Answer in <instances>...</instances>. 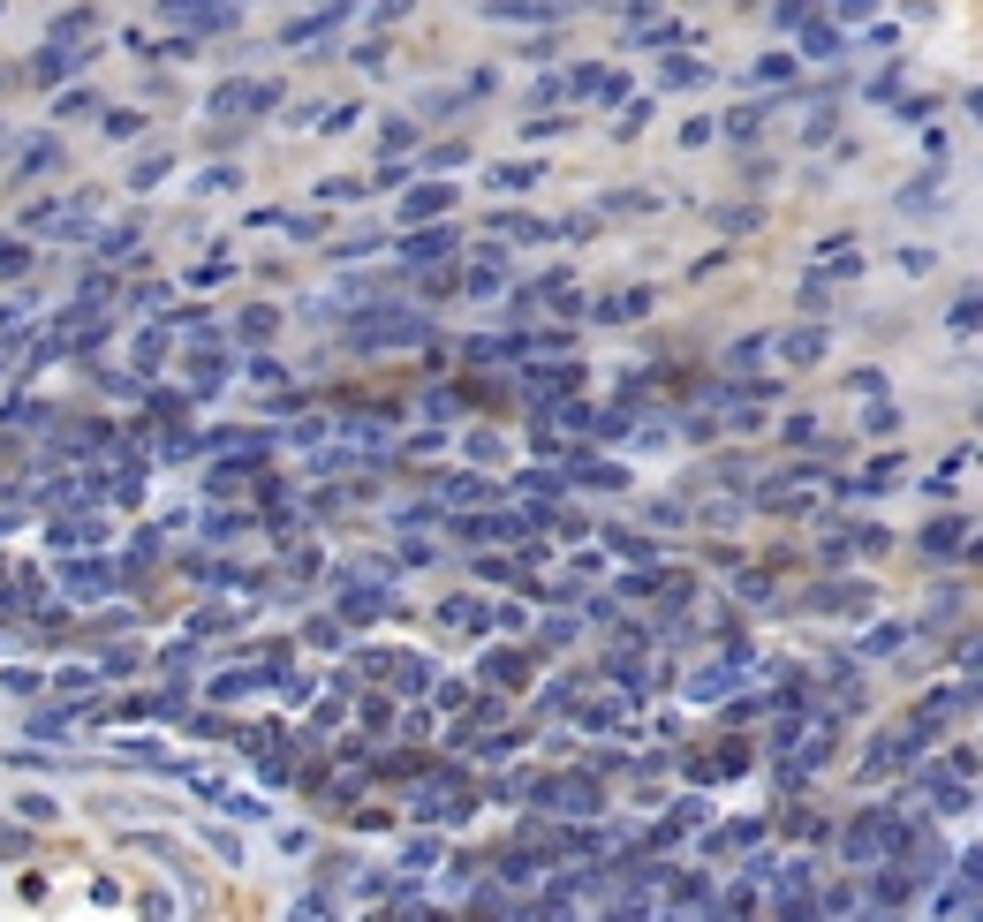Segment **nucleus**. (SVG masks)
Masks as SVG:
<instances>
[{
    "label": "nucleus",
    "mask_w": 983,
    "mask_h": 922,
    "mask_svg": "<svg viewBox=\"0 0 983 922\" xmlns=\"http://www.w3.org/2000/svg\"><path fill=\"white\" fill-rule=\"evenodd\" d=\"M742 666H749V643H726V658H711V666L689 673V696H696V703H719L726 688H734V673H742Z\"/></svg>",
    "instance_id": "7ed1b4c3"
},
{
    "label": "nucleus",
    "mask_w": 983,
    "mask_h": 922,
    "mask_svg": "<svg viewBox=\"0 0 983 922\" xmlns=\"http://www.w3.org/2000/svg\"><path fill=\"white\" fill-rule=\"evenodd\" d=\"M432 167H439V174H447V167H469V144H439Z\"/></svg>",
    "instance_id": "864d4df0"
},
{
    "label": "nucleus",
    "mask_w": 983,
    "mask_h": 922,
    "mask_svg": "<svg viewBox=\"0 0 983 922\" xmlns=\"http://www.w3.org/2000/svg\"><path fill=\"white\" fill-rule=\"evenodd\" d=\"M84 537H106L99 514H69V522H53V545H84Z\"/></svg>",
    "instance_id": "393cba45"
},
{
    "label": "nucleus",
    "mask_w": 983,
    "mask_h": 922,
    "mask_svg": "<svg viewBox=\"0 0 983 922\" xmlns=\"http://www.w3.org/2000/svg\"><path fill=\"white\" fill-rule=\"evenodd\" d=\"M507 288V250H477L469 265V295H500Z\"/></svg>",
    "instance_id": "2eb2a0df"
},
{
    "label": "nucleus",
    "mask_w": 983,
    "mask_h": 922,
    "mask_svg": "<svg viewBox=\"0 0 983 922\" xmlns=\"http://www.w3.org/2000/svg\"><path fill=\"white\" fill-rule=\"evenodd\" d=\"M938 915H976V877H961V870H953V885L938 892Z\"/></svg>",
    "instance_id": "5701e85b"
},
{
    "label": "nucleus",
    "mask_w": 983,
    "mask_h": 922,
    "mask_svg": "<svg viewBox=\"0 0 983 922\" xmlns=\"http://www.w3.org/2000/svg\"><path fill=\"white\" fill-rule=\"evenodd\" d=\"M379 16H409V0H379Z\"/></svg>",
    "instance_id": "4d7b16f0"
},
{
    "label": "nucleus",
    "mask_w": 983,
    "mask_h": 922,
    "mask_svg": "<svg viewBox=\"0 0 983 922\" xmlns=\"http://www.w3.org/2000/svg\"><path fill=\"white\" fill-rule=\"evenodd\" d=\"M802 46H810V53H840V31H832V23H810V31H802Z\"/></svg>",
    "instance_id": "58836bf2"
},
{
    "label": "nucleus",
    "mask_w": 983,
    "mask_h": 922,
    "mask_svg": "<svg viewBox=\"0 0 983 922\" xmlns=\"http://www.w3.org/2000/svg\"><path fill=\"white\" fill-rule=\"evenodd\" d=\"M938 197H946V174H923V182H908L900 189V212H908V220H938Z\"/></svg>",
    "instance_id": "9b49d317"
},
{
    "label": "nucleus",
    "mask_w": 983,
    "mask_h": 922,
    "mask_svg": "<svg viewBox=\"0 0 983 922\" xmlns=\"http://www.w3.org/2000/svg\"><path fill=\"white\" fill-rule=\"evenodd\" d=\"M575 484H590V492H621L628 469H613V461H575Z\"/></svg>",
    "instance_id": "aec40b11"
},
{
    "label": "nucleus",
    "mask_w": 983,
    "mask_h": 922,
    "mask_svg": "<svg viewBox=\"0 0 983 922\" xmlns=\"http://www.w3.org/2000/svg\"><path fill=\"white\" fill-rule=\"evenodd\" d=\"M931 809H946V817H968V809H976V794H968V771H953V779L938 771V779H931Z\"/></svg>",
    "instance_id": "ddd939ff"
},
{
    "label": "nucleus",
    "mask_w": 983,
    "mask_h": 922,
    "mask_svg": "<svg viewBox=\"0 0 983 922\" xmlns=\"http://www.w3.org/2000/svg\"><path fill=\"white\" fill-rule=\"evenodd\" d=\"M159 174H167V152H159V159H137V167H129V182H137V189H152Z\"/></svg>",
    "instance_id": "37998d69"
},
{
    "label": "nucleus",
    "mask_w": 983,
    "mask_h": 922,
    "mask_svg": "<svg viewBox=\"0 0 983 922\" xmlns=\"http://www.w3.org/2000/svg\"><path fill=\"white\" fill-rule=\"evenodd\" d=\"M31 734H46V741H61V734H69V718H61V711H31Z\"/></svg>",
    "instance_id": "79ce46f5"
},
{
    "label": "nucleus",
    "mask_w": 983,
    "mask_h": 922,
    "mask_svg": "<svg viewBox=\"0 0 983 922\" xmlns=\"http://www.w3.org/2000/svg\"><path fill=\"white\" fill-rule=\"evenodd\" d=\"M424 333H432V318H424V310H394V303H371V310H356V318L341 325V341L363 348V356H371V348H416Z\"/></svg>",
    "instance_id": "f257e3e1"
},
{
    "label": "nucleus",
    "mask_w": 983,
    "mask_h": 922,
    "mask_svg": "<svg viewBox=\"0 0 983 922\" xmlns=\"http://www.w3.org/2000/svg\"><path fill=\"white\" fill-rule=\"evenodd\" d=\"M953 333H961V341L976 333V295H961V303H953Z\"/></svg>",
    "instance_id": "3c124183"
},
{
    "label": "nucleus",
    "mask_w": 983,
    "mask_h": 922,
    "mask_svg": "<svg viewBox=\"0 0 983 922\" xmlns=\"http://www.w3.org/2000/svg\"><path fill=\"white\" fill-rule=\"evenodd\" d=\"M643 310H651V288H628L613 303H598V318H643Z\"/></svg>",
    "instance_id": "bb28decb"
},
{
    "label": "nucleus",
    "mask_w": 983,
    "mask_h": 922,
    "mask_svg": "<svg viewBox=\"0 0 983 922\" xmlns=\"http://www.w3.org/2000/svg\"><path fill=\"white\" fill-rule=\"evenodd\" d=\"M817 605H832V613H855V605H870V590H863V582H832Z\"/></svg>",
    "instance_id": "c85d7f7f"
},
{
    "label": "nucleus",
    "mask_w": 983,
    "mask_h": 922,
    "mask_svg": "<svg viewBox=\"0 0 983 922\" xmlns=\"http://www.w3.org/2000/svg\"><path fill=\"white\" fill-rule=\"evenodd\" d=\"M915 764V734H893V741H878V749H870V779H885V771H908Z\"/></svg>",
    "instance_id": "4468645a"
},
{
    "label": "nucleus",
    "mask_w": 983,
    "mask_h": 922,
    "mask_svg": "<svg viewBox=\"0 0 983 922\" xmlns=\"http://www.w3.org/2000/svg\"><path fill=\"white\" fill-rule=\"evenodd\" d=\"M409 144H416V129L394 114V121H386V152H409Z\"/></svg>",
    "instance_id": "8fccbe9b"
},
{
    "label": "nucleus",
    "mask_w": 983,
    "mask_h": 922,
    "mask_svg": "<svg viewBox=\"0 0 983 922\" xmlns=\"http://www.w3.org/2000/svg\"><path fill=\"white\" fill-rule=\"evenodd\" d=\"M16 809H23V817H31V824H53V817H61V802H53V794H23Z\"/></svg>",
    "instance_id": "72a5a7b5"
},
{
    "label": "nucleus",
    "mask_w": 983,
    "mask_h": 922,
    "mask_svg": "<svg viewBox=\"0 0 983 922\" xmlns=\"http://www.w3.org/2000/svg\"><path fill=\"white\" fill-rule=\"evenodd\" d=\"M23 265H31V250H23V242H0V280H16Z\"/></svg>",
    "instance_id": "ea45409f"
},
{
    "label": "nucleus",
    "mask_w": 983,
    "mask_h": 922,
    "mask_svg": "<svg viewBox=\"0 0 983 922\" xmlns=\"http://www.w3.org/2000/svg\"><path fill=\"white\" fill-rule=\"evenodd\" d=\"M908 892H915L908 870H900V877H878V907H908Z\"/></svg>",
    "instance_id": "2f4dec72"
},
{
    "label": "nucleus",
    "mask_w": 983,
    "mask_h": 922,
    "mask_svg": "<svg viewBox=\"0 0 983 922\" xmlns=\"http://www.w3.org/2000/svg\"><path fill=\"white\" fill-rule=\"evenodd\" d=\"M484 681H522V658H484Z\"/></svg>",
    "instance_id": "09e8293b"
},
{
    "label": "nucleus",
    "mask_w": 983,
    "mask_h": 922,
    "mask_svg": "<svg viewBox=\"0 0 983 922\" xmlns=\"http://www.w3.org/2000/svg\"><path fill=\"white\" fill-rule=\"evenodd\" d=\"M900 643H908V628H893V620H885V628H878V635H870V643H863V650H870V658H878V650H900Z\"/></svg>",
    "instance_id": "c03bdc74"
},
{
    "label": "nucleus",
    "mask_w": 983,
    "mask_h": 922,
    "mask_svg": "<svg viewBox=\"0 0 983 922\" xmlns=\"http://www.w3.org/2000/svg\"><path fill=\"white\" fill-rule=\"evenodd\" d=\"M832 16H840V23H863V16H878V0H832Z\"/></svg>",
    "instance_id": "a18cd8bd"
},
{
    "label": "nucleus",
    "mask_w": 983,
    "mask_h": 922,
    "mask_svg": "<svg viewBox=\"0 0 983 922\" xmlns=\"http://www.w3.org/2000/svg\"><path fill=\"white\" fill-rule=\"evenodd\" d=\"M696 824H711V802H673V817L658 824V839H681V832H696Z\"/></svg>",
    "instance_id": "6ab92c4d"
},
{
    "label": "nucleus",
    "mask_w": 983,
    "mask_h": 922,
    "mask_svg": "<svg viewBox=\"0 0 983 922\" xmlns=\"http://www.w3.org/2000/svg\"><path fill=\"white\" fill-rule=\"evenodd\" d=\"M416 817H424V824H454V817H469V786H454V779H424V786H416Z\"/></svg>",
    "instance_id": "20e7f679"
},
{
    "label": "nucleus",
    "mask_w": 983,
    "mask_h": 922,
    "mask_svg": "<svg viewBox=\"0 0 983 922\" xmlns=\"http://www.w3.org/2000/svg\"><path fill=\"white\" fill-rule=\"evenodd\" d=\"M84 31H91V16H84V8H76V16H61V23H53V46H76V38H84Z\"/></svg>",
    "instance_id": "f704fd0d"
},
{
    "label": "nucleus",
    "mask_w": 983,
    "mask_h": 922,
    "mask_svg": "<svg viewBox=\"0 0 983 922\" xmlns=\"http://www.w3.org/2000/svg\"><path fill=\"white\" fill-rule=\"evenodd\" d=\"M250 688H258V673H212V703H235Z\"/></svg>",
    "instance_id": "c756f323"
},
{
    "label": "nucleus",
    "mask_w": 983,
    "mask_h": 922,
    "mask_svg": "<svg viewBox=\"0 0 983 922\" xmlns=\"http://www.w3.org/2000/svg\"><path fill=\"white\" fill-rule=\"evenodd\" d=\"M235 16V0H159V23H182V31H227Z\"/></svg>",
    "instance_id": "f03ea898"
},
{
    "label": "nucleus",
    "mask_w": 983,
    "mask_h": 922,
    "mask_svg": "<svg viewBox=\"0 0 983 922\" xmlns=\"http://www.w3.org/2000/svg\"><path fill=\"white\" fill-rule=\"evenodd\" d=\"M666 84H673V91H696V84H711V76L696 69V61H666Z\"/></svg>",
    "instance_id": "473e14b6"
},
{
    "label": "nucleus",
    "mask_w": 983,
    "mask_h": 922,
    "mask_svg": "<svg viewBox=\"0 0 983 922\" xmlns=\"http://www.w3.org/2000/svg\"><path fill=\"white\" fill-rule=\"evenodd\" d=\"M454 250V227H416V235H401V265H432V257Z\"/></svg>",
    "instance_id": "f8f14e48"
},
{
    "label": "nucleus",
    "mask_w": 983,
    "mask_h": 922,
    "mask_svg": "<svg viewBox=\"0 0 983 922\" xmlns=\"http://www.w3.org/2000/svg\"><path fill=\"white\" fill-rule=\"evenodd\" d=\"M968 703H976V681H961V688H938V696H923V711H915V726H946V718H961Z\"/></svg>",
    "instance_id": "9d476101"
},
{
    "label": "nucleus",
    "mask_w": 983,
    "mask_h": 922,
    "mask_svg": "<svg viewBox=\"0 0 983 922\" xmlns=\"http://www.w3.org/2000/svg\"><path fill=\"white\" fill-rule=\"evenodd\" d=\"M129 242H137V227H114V235L99 242V257H129Z\"/></svg>",
    "instance_id": "5fc2aeb1"
},
{
    "label": "nucleus",
    "mask_w": 983,
    "mask_h": 922,
    "mask_svg": "<svg viewBox=\"0 0 983 922\" xmlns=\"http://www.w3.org/2000/svg\"><path fill=\"white\" fill-rule=\"evenodd\" d=\"M484 8H492L500 23H545L552 16V0H484Z\"/></svg>",
    "instance_id": "412c9836"
},
{
    "label": "nucleus",
    "mask_w": 983,
    "mask_h": 922,
    "mask_svg": "<svg viewBox=\"0 0 983 922\" xmlns=\"http://www.w3.org/2000/svg\"><path fill=\"white\" fill-rule=\"evenodd\" d=\"M432 854H439L432 839H409V847H401V862H409V870H432Z\"/></svg>",
    "instance_id": "49530a36"
},
{
    "label": "nucleus",
    "mask_w": 983,
    "mask_h": 922,
    "mask_svg": "<svg viewBox=\"0 0 983 922\" xmlns=\"http://www.w3.org/2000/svg\"><path fill=\"white\" fill-rule=\"evenodd\" d=\"M568 386H583V371H575V363H545V371H522V393H530L537 409H552V401H560Z\"/></svg>",
    "instance_id": "6e6552de"
},
{
    "label": "nucleus",
    "mask_w": 983,
    "mask_h": 922,
    "mask_svg": "<svg viewBox=\"0 0 983 922\" xmlns=\"http://www.w3.org/2000/svg\"><path fill=\"white\" fill-rule=\"evenodd\" d=\"M810 16V0H779V23H802Z\"/></svg>",
    "instance_id": "6e6d98bb"
},
{
    "label": "nucleus",
    "mask_w": 983,
    "mask_h": 922,
    "mask_svg": "<svg viewBox=\"0 0 983 922\" xmlns=\"http://www.w3.org/2000/svg\"><path fill=\"white\" fill-rule=\"evenodd\" d=\"M666 907H673V915H704V907H711V877H681Z\"/></svg>",
    "instance_id": "a211bd4d"
},
{
    "label": "nucleus",
    "mask_w": 983,
    "mask_h": 922,
    "mask_svg": "<svg viewBox=\"0 0 983 922\" xmlns=\"http://www.w3.org/2000/svg\"><path fill=\"white\" fill-rule=\"evenodd\" d=\"M121 756H129V764H159V771H182V756H167L159 741H121Z\"/></svg>",
    "instance_id": "a878e982"
},
{
    "label": "nucleus",
    "mask_w": 983,
    "mask_h": 922,
    "mask_svg": "<svg viewBox=\"0 0 983 922\" xmlns=\"http://www.w3.org/2000/svg\"><path fill=\"white\" fill-rule=\"evenodd\" d=\"M265 106H273V84H250V76H235V84L212 91V121L220 114H265Z\"/></svg>",
    "instance_id": "0eeeda50"
},
{
    "label": "nucleus",
    "mask_w": 983,
    "mask_h": 922,
    "mask_svg": "<svg viewBox=\"0 0 983 922\" xmlns=\"http://www.w3.org/2000/svg\"><path fill=\"white\" fill-rule=\"evenodd\" d=\"M968 545V522L961 514H953V522H931V530H923V552H961Z\"/></svg>",
    "instance_id": "b1692460"
},
{
    "label": "nucleus",
    "mask_w": 983,
    "mask_h": 922,
    "mask_svg": "<svg viewBox=\"0 0 983 922\" xmlns=\"http://www.w3.org/2000/svg\"><path fill=\"white\" fill-rule=\"evenodd\" d=\"M447 205H454V189H447V182H424V189H409V197H401V227H424V220H439Z\"/></svg>",
    "instance_id": "1a4fd4ad"
},
{
    "label": "nucleus",
    "mask_w": 983,
    "mask_h": 922,
    "mask_svg": "<svg viewBox=\"0 0 983 922\" xmlns=\"http://www.w3.org/2000/svg\"><path fill=\"white\" fill-rule=\"evenodd\" d=\"M757 129H764V114H757V106H734V114H726V137H734V144H749Z\"/></svg>",
    "instance_id": "7c9ffc66"
},
{
    "label": "nucleus",
    "mask_w": 983,
    "mask_h": 922,
    "mask_svg": "<svg viewBox=\"0 0 983 922\" xmlns=\"http://www.w3.org/2000/svg\"><path fill=\"white\" fill-rule=\"evenodd\" d=\"M825 273H832V280H855V273H863V257H855V250H832Z\"/></svg>",
    "instance_id": "de8ad7c7"
},
{
    "label": "nucleus",
    "mask_w": 983,
    "mask_h": 922,
    "mask_svg": "<svg viewBox=\"0 0 983 922\" xmlns=\"http://www.w3.org/2000/svg\"><path fill=\"white\" fill-rule=\"evenodd\" d=\"M69 69H76V61H69V53H61V46H46V53H38V61H31V76H38V84H61V76H69Z\"/></svg>",
    "instance_id": "cd10ccee"
},
{
    "label": "nucleus",
    "mask_w": 983,
    "mask_h": 922,
    "mask_svg": "<svg viewBox=\"0 0 983 922\" xmlns=\"http://www.w3.org/2000/svg\"><path fill=\"white\" fill-rule=\"evenodd\" d=\"M711 137H719V129H711V114H704V121H689V129H681V144H689V152H704V144H711Z\"/></svg>",
    "instance_id": "603ef678"
},
{
    "label": "nucleus",
    "mask_w": 983,
    "mask_h": 922,
    "mask_svg": "<svg viewBox=\"0 0 983 922\" xmlns=\"http://www.w3.org/2000/svg\"><path fill=\"white\" fill-rule=\"evenodd\" d=\"M749 839H764L757 817H749V824H726V832H719V854H726V847H749Z\"/></svg>",
    "instance_id": "e433bc0d"
},
{
    "label": "nucleus",
    "mask_w": 983,
    "mask_h": 922,
    "mask_svg": "<svg viewBox=\"0 0 983 922\" xmlns=\"http://www.w3.org/2000/svg\"><path fill=\"white\" fill-rule=\"evenodd\" d=\"M537 167H492V189H530Z\"/></svg>",
    "instance_id": "a19ab883"
},
{
    "label": "nucleus",
    "mask_w": 983,
    "mask_h": 922,
    "mask_svg": "<svg viewBox=\"0 0 983 922\" xmlns=\"http://www.w3.org/2000/svg\"><path fill=\"white\" fill-rule=\"evenodd\" d=\"M61 582H69V598H106V590L121 582V567L91 552V560H69V567H61Z\"/></svg>",
    "instance_id": "423d86ee"
},
{
    "label": "nucleus",
    "mask_w": 983,
    "mask_h": 922,
    "mask_svg": "<svg viewBox=\"0 0 983 922\" xmlns=\"http://www.w3.org/2000/svg\"><path fill=\"white\" fill-rule=\"evenodd\" d=\"M439 620H447V628H462V635H484V620H492V613H484V598H454Z\"/></svg>",
    "instance_id": "4be33fe9"
},
{
    "label": "nucleus",
    "mask_w": 983,
    "mask_h": 922,
    "mask_svg": "<svg viewBox=\"0 0 983 922\" xmlns=\"http://www.w3.org/2000/svg\"><path fill=\"white\" fill-rule=\"evenodd\" d=\"M779 356H787V363H817V356H825V325H794L787 341H779Z\"/></svg>",
    "instance_id": "dca6fc26"
},
{
    "label": "nucleus",
    "mask_w": 983,
    "mask_h": 922,
    "mask_svg": "<svg viewBox=\"0 0 983 922\" xmlns=\"http://www.w3.org/2000/svg\"><path fill=\"white\" fill-rule=\"evenodd\" d=\"M242 341H273V310H242Z\"/></svg>",
    "instance_id": "4c0bfd02"
},
{
    "label": "nucleus",
    "mask_w": 983,
    "mask_h": 922,
    "mask_svg": "<svg viewBox=\"0 0 983 922\" xmlns=\"http://www.w3.org/2000/svg\"><path fill=\"white\" fill-rule=\"evenodd\" d=\"M794 76V53H772V61H757V84H787Z\"/></svg>",
    "instance_id": "c9c22d12"
},
{
    "label": "nucleus",
    "mask_w": 983,
    "mask_h": 922,
    "mask_svg": "<svg viewBox=\"0 0 983 922\" xmlns=\"http://www.w3.org/2000/svg\"><path fill=\"white\" fill-rule=\"evenodd\" d=\"M847 862H855V870H870V862H885V809H863V817L847 824Z\"/></svg>",
    "instance_id": "39448f33"
},
{
    "label": "nucleus",
    "mask_w": 983,
    "mask_h": 922,
    "mask_svg": "<svg viewBox=\"0 0 983 922\" xmlns=\"http://www.w3.org/2000/svg\"><path fill=\"white\" fill-rule=\"evenodd\" d=\"M484 499H492V484H484V477H447V484H439V507H484Z\"/></svg>",
    "instance_id": "f3484780"
}]
</instances>
